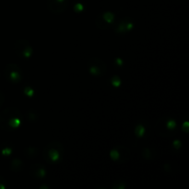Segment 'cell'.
Wrapping results in <instances>:
<instances>
[{"mask_svg": "<svg viewBox=\"0 0 189 189\" xmlns=\"http://www.w3.org/2000/svg\"><path fill=\"white\" fill-rule=\"evenodd\" d=\"M22 115L17 108H7L0 113V127L4 130H13L21 124Z\"/></svg>", "mask_w": 189, "mask_h": 189, "instance_id": "cell-1", "label": "cell"}, {"mask_svg": "<svg viewBox=\"0 0 189 189\" xmlns=\"http://www.w3.org/2000/svg\"><path fill=\"white\" fill-rule=\"evenodd\" d=\"M44 157L47 162L57 163L64 157V147L58 141H53L47 144L44 149Z\"/></svg>", "mask_w": 189, "mask_h": 189, "instance_id": "cell-2", "label": "cell"}, {"mask_svg": "<svg viewBox=\"0 0 189 189\" xmlns=\"http://www.w3.org/2000/svg\"><path fill=\"white\" fill-rule=\"evenodd\" d=\"M88 67L90 73L95 77L103 76L107 70L106 64L98 57H91L88 63Z\"/></svg>", "mask_w": 189, "mask_h": 189, "instance_id": "cell-3", "label": "cell"}, {"mask_svg": "<svg viewBox=\"0 0 189 189\" xmlns=\"http://www.w3.org/2000/svg\"><path fill=\"white\" fill-rule=\"evenodd\" d=\"M114 22H115V15L110 11L99 14L96 18V21H95L96 26L102 30H106V29L112 27Z\"/></svg>", "mask_w": 189, "mask_h": 189, "instance_id": "cell-4", "label": "cell"}, {"mask_svg": "<svg viewBox=\"0 0 189 189\" xmlns=\"http://www.w3.org/2000/svg\"><path fill=\"white\" fill-rule=\"evenodd\" d=\"M15 52L16 54L23 58H29L32 56L33 50L30 43L25 39L18 40L15 43Z\"/></svg>", "mask_w": 189, "mask_h": 189, "instance_id": "cell-5", "label": "cell"}, {"mask_svg": "<svg viewBox=\"0 0 189 189\" xmlns=\"http://www.w3.org/2000/svg\"><path fill=\"white\" fill-rule=\"evenodd\" d=\"M5 76L12 83H18L22 79V71L16 64H9L5 68Z\"/></svg>", "mask_w": 189, "mask_h": 189, "instance_id": "cell-6", "label": "cell"}, {"mask_svg": "<svg viewBox=\"0 0 189 189\" xmlns=\"http://www.w3.org/2000/svg\"><path fill=\"white\" fill-rule=\"evenodd\" d=\"M68 6V0H48V10L55 14H60L64 12Z\"/></svg>", "mask_w": 189, "mask_h": 189, "instance_id": "cell-7", "label": "cell"}, {"mask_svg": "<svg viewBox=\"0 0 189 189\" xmlns=\"http://www.w3.org/2000/svg\"><path fill=\"white\" fill-rule=\"evenodd\" d=\"M134 27V24L129 18H125L124 20H121L116 24H114V31L118 33H126L129 31H131Z\"/></svg>", "mask_w": 189, "mask_h": 189, "instance_id": "cell-8", "label": "cell"}, {"mask_svg": "<svg viewBox=\"0 0 189 189\" xmlns=\"http://www.w3.org/2000/svg\"><path fill=\"white\" fill-rule=\"evenodd\" d=\"M31 173L33 175H34L35 177L42 178V177L45 176L46 171H45V169L44 168L43 165H41V164H34L31 168Z\"/></svg>", "mask_w": 189, "mask_h": 189, "instance_id": "cell-9", "label": "cell"}, {"mask_svg": "<svg viewBox=\"0 0 189 189\" xmlns=\"http://www.w3.org/2000/svg\"><path fill=\"white\" fill-rule=\"evenodd\" d=\"M23 167V163L21 160L19 159H14L11 162V169L14 171V172H18V171H21Z\"/></svg>", "mask_w": 189, "mask_h": 189, "instance_id": "cell-10", "label": "cell"}, {"mask_svg": "<svg viewBox=\"0 0 189 189\" xmlns=\"http://www.w3.org/2000/svg\"><path fill=\"white\" fill-rule=\"evenodd\" d=\"M38 154V150L36 148L34 147H29L26 150H25V155L32 158V157H34Z\"/></svg>", "mask_w": 189, "mask_h": 189, "instance_id": "cell-11", "label": "cell"}, {"mask_svg": "<svg viewBox=\"0 0 189 189\" xmlns=\"http://www.w3.org/2000/svg\"><path fill=\"white\" fill-rule=\"evenodd\" d=\"M135 133H136V136H137V137H143V135L145 134V127H144V125H141V124L137 125V127H136Z\"/></svg>", "mask_w": 189, "mask_h": 189, "instance_id": "cell-12", "label": "cell"}, {"mask_svg": "<svg viewBox=\"0 0 189 189\" xmlns=\"http://www.w3.org/2000/svg\"><path fill=\"white\" fill-rule=\"evenodd\" d=\"M112 83H113V85L114 87H118L121 84V80H120V79L118 77H114L112 79Z\"/></svg>", "mask_w": 189, "mask_h": 189, "instance_id": "cell-13", "label": "cell"}, {"mask_svg": "<svg viewBox=\"0 0 189 189\" xmlns=\"http://www.w3.org/2000/svg\"><path fill=\"white\" fill-rule=\"evenodd\" d=\"M25 94L28 95V96H33L34 94V91L32 87H27L25 89Z\"/></svg>", "mask_w": 189, "mask_h": 189, "instance_id": "cell-14", "label": "cell"}, {"mask_svg": "<svg viewBox=\"0 0 189 189\" xmlns=\"http://www.w3.org/2000/svg\"><path fill=\"white\" fill-rule=\"evenodd\" d=\"M5 179L2 177V176H0V188L1 189H4L6 188V185H5Z\"/></svg>", "mask_w": 189, "mask_h": 189, "instance_id": "cell-15", "label": "cell"}, {"mask_svg": "<svg viewBox=\"0 0 189 189\" xmlns=\"http://www.w3.org/2000/svg\"><path fill=\"white\" fill-rule=\"evenodd\" d=\"M10 152H11V148H6L5 149H3V154H4V155H8V154H10Z\"/></svg>", "mask_w": 189, "mask_h": 189, "instance_id": "cell-16", "label": "cell"}, {"mask_svg": "<svg viewBox=\"0 0 189 189\" xmlns=\"http://www.w3.org/2000/svg\"><path fill=\"white\" fill-rule=\"evenodd\" d=\"M4 95H3V93L0 91V105H1L2 103H3V102H4Z\"/></svg>", "mask_w": 189, "mask_h": 189, "instance_id": "cell-17", "label": "cell"}, {"mask_svg": "<svg viewBox=\"0 0 189 189\" xmlns=\"http://www.w3.org/2000/svg\"><path fill=\"white\" fill-rule=\"evenodd\" d=\"M187 126H188V122H184L183 127H184V131H185V132H187Z\"/></svg>", "mask_w": 189, "mask_h": 189, "instance_id": "cell-18", "label": "cell"}]
</instances>
